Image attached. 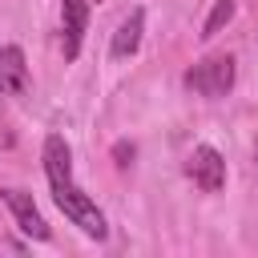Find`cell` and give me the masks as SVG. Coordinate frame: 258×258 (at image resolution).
<instances>
[{"mask_svg":"<svg viewBox=\"0 0 258 258\" xmlns=\"http://www.w3.org/2000/svg\"><path fill=\"white\" fill-rule=\"evenodd\" d=\"M52 202H56V206H60V214H64L73 226H81L89 238H105V234H109L105 214L97 210V202H93L85 189H77V185H73V177L52 181Z\"/></svg>","mask_w":258,"mask_h":258,"instance_id":"obj_1","label":"cell"},{"mask_svg":"<svg viewBox=\"0 0 258 258\" xmlns=\"http://www.w3.org/2000/svg\"><path fill=\"white\" fill-rule=\"evenodd\" d=\"M185 173H189L194 185L206 189V194H218V189L226 185V161H222V153H218L214 145H198V149L189 153V161H185Z\"/></svg>","mask_w":258,"mask_h":258,"instance_id":"obj_3","label":"cell"},{"mask_svg":"<svg viewBox=\"0 0 258 258\" xmlns=\"http://www.w3.org/2000/svg\"><path fill=\"white\" fill-rule=\"evenodd\" d=\"M141 32H145V8H133V12L121 20V28L113 32V44H109L113 60L133 56V52H137V44H141Z\"/></svg>","mask_w":258,"mask_h":258,"instance_id":"obj_7","label":"cell"},{"mask_svg":"<svg viewBox=\"0 0 258 258\" xmlns=\"http://www.w3.org/2000/svg\"><path fill=\"white\" fill-rule=\"evenodd\" d=\"M0 97H4V81H0Z\"/></svg>","mask_w":258,"mask_h":258,"instance_id":"obj_11","label":"cell"},{"mask_svg":"<svg viewBox=\"0 0 258 258\" xmlns=\"http://www.w3.org/2000/svg\"><path fill=\"white\" fill-rule=\"evenodd\" d=\"M60 28H64V60H77L85 28H89V0H64L60 4Z\"/></svg>","mask_w":258,"mask_h":258,"instance_id":"obj_5","label":"cell"},{"mask_svg":"<svg viewBox=\"0 0 258 258\" xmlns=\"http://www.w3.org/2000/svg\"><path fill=\"white\" fill-rule=\"evenodd\" d=\"M234 20V0H214V8H210V16H206V24H202V40H210V36H218L226 24Z\"/></svg>","mask_w":258,"mask_h":258,"instance_id":"obj_9","label":"cell"},{"mask_svg":"<svg viewBox=\"0 0 258 258\" xmlns=\"http://www.w3.org/2000/svg\"><path fill=\"white\" fill-rule=\"evenodd\" d=\"M133 153H137V149H133V145H129V141H117V145H113V161H117V165H121V169H125V165H129V161H133Z\"/></svg>","mask_w":258,"mask_h":258,"instance_id":"obj_10","label":"cell"},{"mask_svg":"<svg viewBox=\"0 0 258 258\" xmlns=\"http://www.w3.org/2000/svg\"><path fill=\"white\" fill-rule=\"evenodd\" d=\"M40 157H44V177H48V185L73 177V153H69V141H64L60 133H48V137H44Z\"/></svg>","mask_w":258,"mask_h":258,"instance_id":"obj_6","label":"cell"},{"mask_svg":"<svg viewBox=\"0 0 258 258\" xmlns=\"http://www.w3.org/2000/svg\"><path fill=\"white\" fill-rule=\"evenodd\" d=\"M230 85H234V56H210L185 69V89H194L198 97H222L230 93Z\"/></svg>","mask_w":258,"mask_h":258,"instance_id":"obj_2","label":"cell"},{"mask_svg":"<svg viewBox=\"0 0 258 258\" xmlns=\"http://www.w3.org/2000/svg\"><path fill=\"white\" fill-rule=\"evenodd\" d=\"M0 198L8 202V210H12V218H16V226L28 234V238H36V242H48V222L40 218V210L32 206V194H24V189H0Z\"/></svg>","mask_w":258,"mask_h":258,"instance_id":"obj_4","label":"cell"},{"mask_svg":"<svg viewBox=\"0 0 258 258\" xmlns=\"http://www.w3.org/2000/svg\"><path fill=\"white\" fill-rule=\"evenodd\" d=\"M0 81H4V93H24L28 89V69H24L20 44H4L0 48Z\"/></svg>","mask_w":258,"mask_h":258,"instance_id":"obj_8","label":"cell"}]
</instances>
